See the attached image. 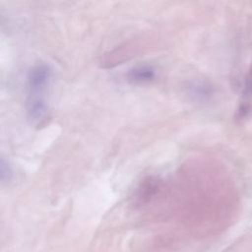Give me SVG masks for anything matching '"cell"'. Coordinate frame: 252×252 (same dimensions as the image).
<instances>
[{
  "mask_svg": "<svg viewBox=\"0 0 252 252\" xmlns=\"http://www.w3.org/2000/svg\"><path fill=\"white\" fill-rule=\"evenodd\" d=\"M187 93L190 96L197 100H204L211 94V89L209 86L202 82L190 83L187 87Z\"/></svg>",
  "mask_w": 252,
  "mask_h": 252,
  "instance_id": "277c9868",
  "label": "cell"
},
{
  "mask_svg": "<svg viewBox=\"0 0 252 252\" xmlns=\"http://www.w3.org/2000/svg\"><path fill=\"white\" fill-rule=\"evenodd\" d=\"M158 182L157 179L154 178H148L144 181V183L141 185V187L138 190V199L139 200H148L151 198L158 189Z\"/></svg>",
  "mask_w": 252,
  "mask_h": 252,
  "instance_id": "5b68a950",
  "label": "cell"
},
{
  "mask_svg": "<svg viewBox=\"0 0 252 252\" xmlns=\"http://www.w3.org/2000/svg\"><path fill=\"white\" fill-rule=\"evenodd\" d=\"M127 78L134 83H149L156 78V70L148 65L137 66L128 71Z\"/></svg>",
  "mask_w": 252,
  "mask_h": 252,
  "instance_id": "3957f363",
  "label": "cell"
},
{
  "mask_svg": "<svg viewBox=\"0 0 252 252\" xmlns=\"http://www.w3.org/2000/svg\"><path fill=\"white\" fill-rule=\"evenodd\" d=\"M51 78V70L45 64H37L33 66L28 74L29 95H43V92L47 87Z\"/></svg>",
  "mask_w": 252,
  "mask_h": 252,
  "instance_id": "6da1fadb",
  "label": "cell"
},
{
  "mask_svg": "<svg viewBox=\"0 0 252 252\" xmlns=\"http://www.w3.org/2000/svg\"><path fill=\"white\" fill-rule=\"evenodd\" d=\"M13 177V170L11 165L3 158L0 161V180L2 183L9 182Z\"/></svg>",
  "mask_w": 252,
  "mask_h": 252,
  "instance_id": "8992f818",
  "label": "cell"
},
{
  "mask_svg": "<svg viewBox=\"0 0 252 252\" xmlns=\"http://www.w3.org/2000/svg\"><path fill=\"white\" fill-rule=\"evenodd\" d=\"M27 112L32 121L42 120L47 114V104L43 95H29Z\"/></svg>",
  "mask_w": 252,
  "mask_h": 252,
  "instance_id": "7a4b0ae2",
  "label": "cell"
}]
</instances>
